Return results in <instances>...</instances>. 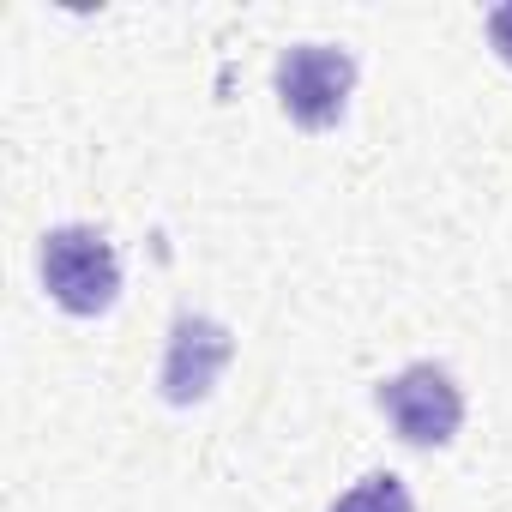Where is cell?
Listing matches in <instances>:
<instances>
[{
  "mask_svg": "<svg viewBox=\"0 0 512 512\" xmlns=\"http://www.w3.org/2000/svg\"><path fill=\"white\" fill-rule=\"evenodd\" d=\"M37 278L49 302L73 320H97L121 302V253L91 223H61L37 241Z\"/></svg>",
  "mask_w": 512,
  "mask_h": 512,
  "instance_id": "6da1fadb",
  "label": "cell"
},
{
  "mask_svg": "<svg viewBox=\"0 0 512 512\" xmlns=\"http://www.w3.org/2000/svg\"><path fill=\"white\" fill-rule=\"evenodd\" d=\"M272 91L278 109L302 127V133H326L344 121L350 91H356V55L338 43H290L272 67Z\"/></svg>",
  "mask_w": 512,
  "mask_h": 512,
  "instance_id": "7a4b0ae2",
  "label": "cell"
},
{
  "mask_svg": "<svg viewBox=\"0 0 512 512\" xmlns=\"http://www.w3.org/2000/svg\"><path fill=\"white\" fill-rule=\"evenodd\" d=\"M326 512H416V500H410V488H404V476H392V470H374V476H362L356 488H344Z\"/></svg>",
  "mask_w": 512,
  "mask_h": 512,
  "instance_id": "5b68a950",
  "label": "cell"
},
{
  "mask_svg": "<svg viewBox=\"0 0 512 512\" xmlns=\"http://www.w3.org/2000/svg\"><path fill=\"white\" fill-rule=\"evenodd\" d=\"M229 356H235V338H229L223 320H211V314H175L169 350H163V368H157L163 398H169V404H199V398H211V386H217V374L229 368Z\"/></svg>",
  "mask_w": 512,
  "mask_h": 512,
  "instance_id": "277c9868",
  "label": "cell"
},
{
  "mask_svg": "<svg viewBox=\"0 0 512 512\" xmlns=\"http://www.w3.org/2000/svg\"><path fill=\"white\" fill-rule=\"evenodd\" d=\"M482 25H488V43H494V55L512 67V0H506V7H488V19H482Z\"/></svg>",
  "mask_w": 512,
  "mask_h": 512,
  "instance_id": "8992f818",
  "label": "cell"
},
{
  "mask_svg": "<svg viewBox=\"0 0 512 512\" xmlns=\"http://www.w3.org/2000/svg\"><path fill=\"white\" fill-rule=\"evenodd\" d=\"M374 404L380 416L392 422V434L416 452H434V446H452L458 428H464V386L452 380V368L440 362H410L404 374L380 380L374 386Z\"/></svg>",
  "mask_w": 512,
  "mask_h": 512,
  "instance_id": "3957f363",
  "label": "cell"
}]
</instances>
